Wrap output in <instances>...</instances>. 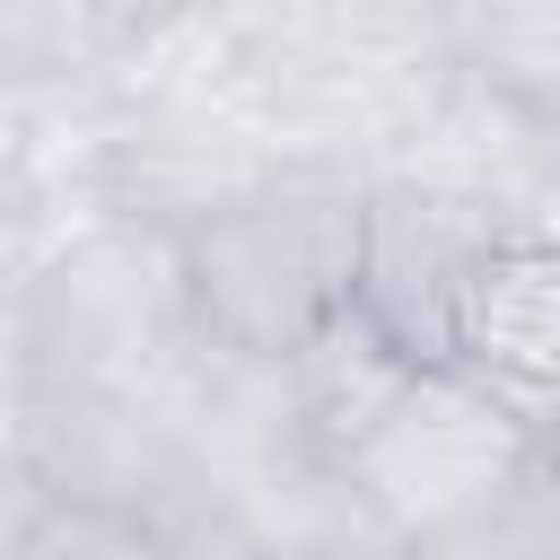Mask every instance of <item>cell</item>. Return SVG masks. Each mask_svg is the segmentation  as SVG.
Masks as SVG:
<instances>
[{"label": "cell", "instance_id": "6da1fadb", "mask_svg": "<svg viewBox=\"0 0 560 560\" xmlns=\"http://www.w3.org/2000/svg\"><path fill=\"white\" fill-rule=\"evenodd\" d=\"M368 184L341 166H280L254 192L184 228V289L201 350L245 368H289L332 315L359 306Z\"/></svg>", "mask_w": 560, "mask_h": 560}, {"label": "cell", "instance_id": "30bf717a", "mask_svg": "<svg viewBox=\"0 0 560 560\" xmlns=\"http://www.w3.org/2000/svg\"><path fill=\"white\" fill-rule=\"evenodd\" d=\"M44 508H52L44 472L18 455V438H0V560H26V551H35V525H44Z\"/></svg>", "mask_w": 560, "mask_h": 560}, {"label": "cell", "instance_id": "52a82bcc", "mask_svg": "<svg viewBox=\"0 0 560 560\" xmlns=\"http://www.w3.org/2000/svg\"><path fill=\"white\" fill-rule=\"evenodd\" d=\"M411 560H560V446L542 438L516 481H499L464 525H446Z\"/></svg>", "mask_w": 560, "mask_h": 560}, {"label": "cell", "instance_id": "ba28073f", "mask_svg": "<svg viewBox=\"0 0 560 560\" xmlns=\"http://www.w3.org/2000/svg\"><path fill=\"white\" fill-rule=\"evenodd\" d=\"M472 35V79H490L516 105L560 114V18H481Z\"/></svg>", "mask_w": 560, "mask_h": 560}, {"label": "cell", "instance_id": "7a4b0ae2", "mask_svg": "<svg viewBox=\"0 0 560 560\" xmlns=\"http://www.w3.org/2000/svg\"><path fill=\"white\" fill-rule=\"evenodd\" d=\"M201 368L184 236L96 219L26 271V402L35 394H175Z\"/></svg>", "mask_w": 560, "mask_h": 560}, {"label": "cell", "instance_id": "7c38bea8", "mask_svg": "<svg viewBox=\"0 0 560 560\" xmlns=\"http://www.w3.org/2000/svg\"><path fill=\"white\" fill-rule=\"evenodd\" d=\"M525 228H534V236H551V245H560V192H551V210H542V219H525Z\"/></svg>", "mask_w": 560, "mask_h": 560}, {"label": "cell", "instance_id": "8992f818", "mask_svg": "<svg viewBox=\"0 0 560 560\" xmlns=\"http://www.w3.org/2000/svg\"><path fill=\"white\" fill-rule=\"evenodd\" d=\"M411 376H420V359L385 332V324H368L359 306L350 315H332L289 368H280V385H289V429H298V446L315 455V464H350L376 429H385V411L411 394Z\"/></svg>", "mask_w": 560, "mask_h": 560}, {"label": "cell", "instance_id": "277c9868", "mask_svg": "<svg viewBox=\"0 0 560 560\" xmlns=\"http://www.w3.org/2000/svg\"><path fill=\"white\" fill-rule=\"evenodd\" d=\"M525 228L490 192L446 175H385L368 184V245H359V315L385 324L420 368H455V315L481 254Z\"/></svg>", "mask_w": 560, "mask_h": 560}, {"label": "cell", "instance_id": "5b68a950", "mask_svg": "<svg viewBox=\"0 0 560 560\" xmlns=\"http://www.w3.org/2000/svg\"><path fill=\"white\" fill-rule=\"evenodd\" d=\"M455 368L508 394L534 429H560V245L508 228L455 315Z\"/></svg>", "mask_w": 560, "mask_h": 560}, {"label": "cell", "instance_id": "8fae6325", "mask_svg": "<svg viewBox=\"0 0 560 560\" xmlns=\"http://www.w3.org/2000/svg\"><path fill=\"white\" fill-rule=\"evenodd\" d=\"M315 560H411V542H394V534H350V542H332V551H315Z\"/></svg>", "mask_w": 560, "mask_h": 560}, {"label": "cell", "instance_id": "9c48e42d", "mask_svg": "<svg viewBox=\"0 0 560 560\" xmlns=\"http://www.w3.org/2000/svg\"><path fill=\"white\" fill-rule=\"evenodd\" d=\"M26 560H175V542H166L149 516L52 499L44 525H35V551H26Z\"/></svg>", "mask_w": 560, "mask_h": 560}, {"label": "cell", "instance_id": "3957f363", "mask_svg": "<svg viewBox=\"0 0 560 560\" xmlns=\"http://www.w3.org/2000/svg\"><path fill=\"white\" fill-rule=\"evenodd\" d=\"M542 455V429L490 394L464 368H420L411 394L385 411V429L341 464V481L368 499V516L394 542H438L446 525H464L499 481H516Z\"/></svg>", "mask_w": 560, "mask_h": 560}]
</instances>
